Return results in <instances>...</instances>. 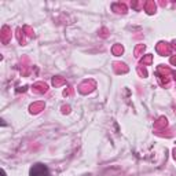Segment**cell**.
<instances>
[{
    "label": "cell",
    "mask_w": 176,
    "mask_h": 176,
    "mask_svg": "<svg viewBox=\"0 0 176 176\" xmlns=\"http://www.w3.org/2000/svg\"><path fill=\"white\" fill-rule=\"evenodd\" d=\"M30 175L32 176H48V172H47V169L43 165H36L30 171Z\"/></svg>",
    "instance_id": "1"
}]
</instances>
